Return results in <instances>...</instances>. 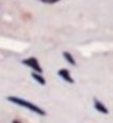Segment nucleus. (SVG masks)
<instances>
[{"label":"nucleus","instance_id":"nucleus-3","mask_svg":"<svg viewBox=\"0 0 113 123\" xmlns=\"http://www.w3.org/2000/svg\"><path fill=\"white\" fill-rule=\"evenodd\" d=\"M58 75L60 76L61 78L63 79V80H65L66 82H68V84H74V79H73L71 73H70V71L68 69L66 68H62L60 69L59 71H58Z\"/></svg>","mask_w":113,"mask_h":123},{"label":"nucleus","instance_id":"nucleus-6","mask_svg":"<svg viewBox=\"0 0 113 123\" xmlns=\"http://www.w3.org/2000/svg\"><path fill=\"white\" fill-rule=\"evenodd\" d=\"M62 54H63L64 60H65L68 64H70V65H72V66H75V65H77V62H75L74 57H73V55L70 53V52H68V51H64Z\"/></svg>","mask_w":113,"mask_h":123},{"label":"nucleus","instance_id":"nucleus-5","mask_svg":"<svg viewBox=\"0 0 113 123\" xmlns=\"http://www.w3.org/2000/svg\"><path fill=\"white\" fill-rule=\"evenodd\" d=\"M32 77L35 79V80L38 82L39 85H41V86H45V85H46V80H45V78L43 77V75H42L41 73L32 72Z\"/></svg>","mask_w":113,"mask_h":123},{"label":"nucleus","instance_id":"nucleus-1","mask_svg":"<svg viewBox=\"0 0 113 123\" xmlns=\"http://www.w3.org/2000/svg\"><path fill=\"white\" fill-rule=\"evenodd\" d=\"M7 99L10 101V102L14 103V104H17L19 106H22L24 109L30 111V112L37 114L39 116H45L46 115V112L41 109L40 106H38L37 104L30 102V101L26 100V99H23V98H20V97H17V96H8L7 97Z\"/></svg>","mask_w":113,"mask_h":123},{"label":"nucleus","instance_id":"nucleus-2","mask_svg":"<svg viewBox=\"0 0 113 123\" xmlns=\"http://www.w3.org/2000/svg\"><path fill=\"white\" fill-rule=\"evenodd\" d=\"M21 63L23 64V65L27 66L28 68L33 69V72H37V73H41L43 72V69H42V67L40 65V63H39L38 58L35 57V56H30V57H27L25 60H23Z\"/></svg>","mask_w":113,"mask_h":123},{"label":"nucleus","instance_id":"nucleus-8","mask_svg":"<svg viewBox=\"0 0 113 123\" xmlns=\"http://www.w3.org/2000/svg\"><path fill=\"white\" fill-rule=\"evenodd\" d=\"M12 123H22V122L19 121V120H13V122Z\"/></svg>","mask_w":113,"mask_h":123},{"label":"nucleus","instance_id":"nucleus-7","mask_svg":"<svg viewBox=\"0 0 113 123\" xmlns=\"http://www.w3.org/2000/svg\"><path fill=\"white\" fill-rule=\"evenodd\" d=\"M38 1L42 2V3H45V4H54V3H58L61 0H38Z\"/></svg>","mask_w":113,"mask_h":123},{"label":"nucleus","instance_id":"nucleus-4","mask_svg":"<svg viewBox=\"0 0 113 123\" xmlns=\"http://www.w3.org/2000/svg\"><path fill=\"white\" fill-rule=\"evenodd\" d=\"M93 105H94V109H95L99 113H102V114H104V115H108L109 114L108 107H107L100 100L96 99V98L93 99Z\"/></svg>","mask_w":113,"mask_h":123}]
</instances>
